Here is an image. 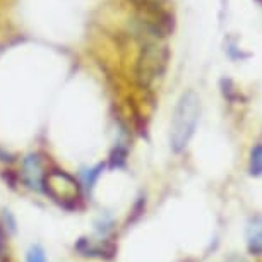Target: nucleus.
Wrapping results in <instances>:
<instances>
[{"instance_id":"13","label":"nucleus","mask_w":262,"mask_h":262,"mask_svg":"<svg viewBox=\"0 0 262 262\" xmlns=\"http://www.w3.org/2000/svg\"><path fill=\"white\" fill-rule=\"evenodd\" d=\"M228 262H249V260H247L245 257H242V255H231L228 259Z\"/></svg>"},{"instance_id":"5","label":"nucleus","mask_w":262,"mask_h":262,"mask_svg":"<svg viewBox=\"0 0 262 262\" xmlns=\"http://www.w3.org/2000/svg\"><path fill=\"white\" fill-rule=\"evenodd\" d=\"M247 249L252 255H262V216H254L249 220L245 230Z\"/></svg>"},{"instance_id":"7","label":"nucleus","mask_w":262,"mask_h":262,"mask_svg":"<svg viewBox=\"0 0 262 262\" xmlns=\"http://www.w3.org/2000/svg\"><path fill=\"white\" fill-rule=\"evenodd\" d=\"M249 171H250V175H254V177L262 175V144H257L250 152Z\"/></svg>"},{"instance_id":"10","label":"nucleus","mask_w":262,"mask_h":262,"mask_svg":"<svg viewBox=\"0 0 262 262\" xmlns=\"http://www.w3.org/2000/svg\"><path fill=\"white\" fill-rule=\"evenodd\" d=\"M141 9H161L166 0H132Z\"/></svg>"},{"instance_id":"12","label":"nucleus","mask_w":262,"mask_h":262,"mask_svg":"<svg viewBox=\"0 0 262 262\" xmlns=\"http://www.w3.org/2000/svg\"><path fill=\"white\" fill-rule=\"evenodd\" d=\"M0 161L11 163V161H14V156L11 155V152H7L6 149H2V147H0Z\"/></svg>"},{"instance_id":"9","label":"nucleus","mask_w":262,"mask_h":262,"mask_svg":"<svg viewBox=\"0 0 262 262\" xmlns=\"http://www.w3.org/2000/svg\"><path fill=\"white\" fill-rule=\"evenodd\" d=\"M26 262H47L45 250H43L39 245H33L31 249L28 250Z\"/></svg>"},{"instance_id":"4","label":"nucleus","mask_w":262,"mask_h":262,"mask_svg":"<svg viewBox=\"0 0 262 262\" xmlns=\"http://www.w3.org/2000/svg\"><path fill=\"white\" fill-rule=\"evenodd\" d=\"M23 180L31 190H43V163L39 160L38 155H28L23 160V168H21Z\"/></svg>"},{"instance_id":"3","label":"nucleus","mask_w":262,"mask_h":262,"mask_svg":"<svg viewBox=\"0 0 262 262\" xmlns=\"http://www.w3.org/2000/svg\"><path fill=\"white\" fill-rule=\"evenodd\" d=\"M166 66V50L158 45H146L137 58V79L142 86H149L161 76Z\"/></svg>"},{"instance_id":"6","label":"nucleus","mask_w":262,"mask_h":262,"mask_svg":"<svg viewBox=\"0 0 262 262\" xmlns=\"http://www.w3.org/2000/svg\"><path fill=\"white\" fill-rule=\"evenodd\" d=\"M76 249L81 252L82 255H106V257H112V254L115 252L113 245H108V244H105V242H103V244L95 245L93 242L86 240V238L79 240Z\"/></svg>"},{"instance_id":"11","label":"nucleus","mask_w":262,"mask_h":262,"mask_svg":"<svg viewBox=\"0 0 262 262\" xmlns=\"http://www.w3.org/2000/svg\"><path fill=\"white\" fill-rule=\"evenodd\" d=\"M7 249H6V244H4V233L0 231V262H4L6 260V257H7Z\"/></svg>"},{"instance_id":"2","label":"nucleus","mask_w":262,"mask_h":262,"mask_svg":"<svg viewBox=\"0 0 262 262\" xmlns=\"http://www.w3.org/2000/svg\"><path fill=\"white\" fill-rule=\"evenodd\" d=\"M43 190L63 207H74L81 197V185L72 175L62 170H52L45 173Z\"/></svg>"},{"instance_id":"1","label":"nucleus","mask_w":262,"mask_h":262,"mask_svg":"<svg viewBox=\"0 0 262 262\" xmlns=\"http://www.w3.org/2000/svg\"><path fill=\"white\" fill-rule=\"evenodd\" d=\"M201 100L194 91H185L180 96L171 117L170 127V144L175 152H182L189 146L199 122Z\"/></svg>"},{"instance_id":"8","label":"nucleus","mask_w":262,"mask_h":262,"mask_svg":"<svg viewBox=\"0 0 262 262\" xmlns=\"http://www.w3.org/2000/svg\"><path fill=\"white\" fill-rule=\"evenodd\" d=\"M105 170V165L100 163V165H96L95 168H90V170L84 171V187H86L88 192H91L95 189V184L98 180V177L101 175V171Z\"/></svg>"}]
</instances>
